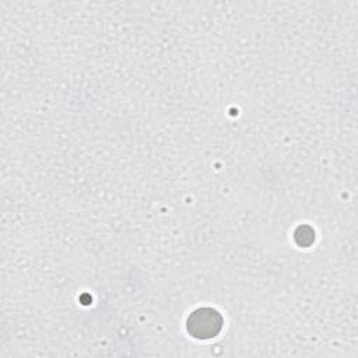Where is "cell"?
I'll return each mask as SVG.
<instances>
[{"instance_id": "obj_1", "label": "cell", "mask_w": 358, "mask_h": 358, "mask_svg": "<svg viewBox=\"0 0 358 358\" xmlns=\"http://www.w3.org/2000/svg\"><path fill=\"white\" fill-rule=\"evenodd\" d=\"M224 326L222 315L213 308H199L186 320L187 333L197 340H208L220 334Z\"/></svg>"}]
</instances>
